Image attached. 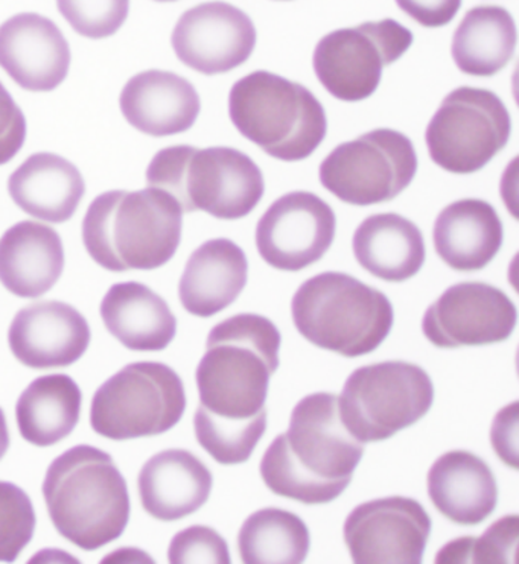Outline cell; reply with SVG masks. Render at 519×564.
Masks as SVG:
<instances>
[{"label":"cell","mask_w":519,"mask_h":564,"mask_svg":"<svg viewBox=\"0 0 519 564\" xmlns=\"http://www.w3.org/2000/svg\"><path fill=\"white\" fill-rule=\"evenodd\" d=\"M282 336L277 324L257 314H239L207 336L197 367L199 406L195 437L215 462H249L267 431L266 402L279 367Z\"/></svg>","instance_id":"cell-1"},{"label":"cell","mask_w":519,"mask_h":564,"mask_svg":"<svg viewBox=\"0 0 519 564\" xmlns=\"http://www.w3.org/2000/svg\"><path fill=\"white\" fill-rule=\"evenodd\" d=\"M365 455V444L347 431L338 398L315 393L291 412L289 431L263 454L262 481L274 495L305 506L340 498Z\"/></svg>","instance_id":"cell-2"},{"label":"cell","mask_w":519,"mask_h":564,"mask_svg":"<svg viewBox=\"0 0 519 564\" xmlns=\"http://www.w3.org/2000/svg\"><path fill=\"white\" fill-rule=\"evenodd\" d=\"M182 227V207L167 192L110 191L95 198L84 216L83 242L106 270L150 271L174 258Z\"/></svg>","instance_id":"cell-3"},{"label":"cell","mask_w":519,"mask_h":564,"mask_svg":"<svg viewBox=\"0 0 519 564\" xmlns=\"http://www.w3.org/2000/svg\"><path fill=\"white\" fill-rule=\"evenodd\" d=\"M43 496L55 530L84 551L121 538L130 520L126 479L109 454L87 444L51 463Z\"/></svg>","instance_id":"cell-4"},{"label":"cell","mask_w":519,"mask_h":564,"mask_svg":"<svg viewBox=\"0 0 519 564\" xmlns=\"http://www.w3.org/2000/svg\"><path fill=\"white\" fill-rule=\"evenodd\" d=\"M291 315L306 341L346 358L377 350L394 319L386 294L335 271L306 280L294 294Z\"/></svg>","instance_id":"cell-5"},{"label":"cell","mask_w":519,"mask_h":564,"mask_svg":"<svg viewBox=\"0 0 519 564\" xmlns=\"http://www.w3.org/2000/svg\"><path fill=\"white\" fill-rule=\"evenodd\" d=\"M147 183L173 195L186 214L203 210L227 221L250 215L266 192L257 163L227 147L165 148L151 160Z\"/></svg>","instance_id":"cell-6"},{"label":"cell","mask_w":519,"mask_h":564,"mask_svg":"<svg viewBox=\"0 0 519 564\" xmlns=\"http://www.w3.org/2000/svg\"><path fill=\"white\" fill-rule=\"evenodd\" d=\"M230 121L244 138L282 162H301L326 138V111L302 84L267 70L234 84Z\"/></svg>","instance_id":"cell-7"},{"label":"cell","mask_w":519,"mask_h":564,"mask_svg":"<svg viewBox=\"0 0 519 564\" xmlns=\"http://www.w3.org/2000/svg\"><path fill=\"white\" fill-rule=\"evenodd\" d=\"M185 410V386L173 368L134 362L99 387L91 400L90 425L116 442L154 437L173 430Z\"/></svg>","instance_id":"cell-8"},{"label":"cell","mask_w":519,"mask_h":564,"mask_svg":"<svg viewBox=\"0 0 519 564\" xmlns=\"http://www.w3.org/2000/svg\"><path fill=\"white\" fill-rule=\"evenodd\" d=\"M434 386L414 364L387 361L357 368L338 398L347 431L358 442H385L429 414Z\"/></svg>","instance_id":"cell-9"},{"label":"cell","mask_w":519,"mask_h":564,"mask_svg":"<svg viewBox=\"0 0 519 564\" xmlns=\"http://www.w3.org/2000/svg\"><path fill=\"white\" fill-rule=\"evenodd\" d=\"M512 119L500 96L458 87L443 99L425 133L431 160L451 174L483 170L509 143Z\"/></svg>","instance_id":"cell-10"},{"label":"cell","mask_w":519,"mask_h":564,"mask_svg":"<svg viewBox=\"0 0 519 564\" xmlns=\"http://www.w3.org/2000/svg\"><path fill=\"white\" fill-rule=\"evenodd\" d=\"M418 172V155L406 134L378 128L342 143L323 160L322 186L343 203L374 206L401 195Z\"/></svg>","instance_id":"cell-11"},{"label":"cell","mask_w":519,"mask_h":564,"mask_svg":"<svg viewBox=\"0 0 519 564\" xmlns=\"http://www.w3.org/2000/svg\"><path fill=\"white\" fill-rule=\"evenodd\" d=\"M413 40V32L393 19L329 32L315 46V77L340 101H365L377 91L385 67L398 62Z\"/></svg>","instance_id":"cell-12"},{"label":"cell","mask_w":519,"mask_h":564,"mask_svg":"<svg viewBox=\"0 0 519 564\" xmlns=\"http://www.w3.org/2000/svg\"><path fill=\"white\" fill-rule=\"evenodd\" d=\"M518 312L506 292L482 282L450 286L426 310L425 338L439 349L490 346L507 341L517 326Z\"/></svg>","instance_id":"cell-13"},{"label":"cell","mask_w":519,"mask_h":564,"mask_svg":"<svg viewBox=\"0 0 519 564\" xmlns=\"http://www.w3.org/2000/svg\"><path fill=\"white\" fill-rule=\"evenodd\" d=\"M343 534L354 563L421 564L431 519L414 499L393 496L355 507Z\"/></svg>","instance_id":"cell-14"},{"label":"cell","mask_w":519,"mask_h":564,"mask_svg":"<svg viewBox=\"0 0 519 564\" xmlns=\"http://www.w3.org/2000/svg\"><path fill=\"white\" fill-rule=\"evenodd\" d=\"M337 230L333 207L311 192L282 195L259 219L257 247L279 271L305 270L329 251Z\"/></svg>","instance_id":"cell-15"},{"label":"cell","mask_w":519,"mask_h":564,"mask_svg":"<svg viewBox=\"0 0 519 564\" xmlns=\"http://www.w3.org/2000/svg\"><path fill=\"white\" fill-rule=\"evenodd\" d=\"M171 43L180 62L210 77L237 69L251 57L257 28L239 8L206 2L179 19Z\"/></svg>","instance_id":"cell-16"},{"label":"cell","mask_w":519,"mask_h":564,"mask_svg":"<svg viewBox=\"0 0 519 564\" xmlns=\"http://www.w3.org/2000/svg\"><path fill=\"white\" fill-rule=\"evenodd\" d=\"M0 67L22 89L55 90L69 74V43L52 20L14 15L0 26Z\"/></svg>","instance_id":"cell-17"},{"label":"cell","mask_w":519,"mask_h":564,"mask_svg":"<svg viewBox=\"0 0 519 564\" xmlns=\"http://www.w3.org/2000/svg\"><path fill=\"white\" fill-rule=\"evenodd\" d=\"M90 327L75 307L40 302L20 310L8 332L15 359L30 368L69 367L90 344Z\"/></svg>","instance_id":"cell-18"},{"label":"cell","mask_w":519,"mask_h":564,"mask_svg":"<svg viewBox=\"0 0 519 564\" xmlns=\"http://www.w3.org/2000/svg\"><path fill=\"white\" fill-rule=\"evenodd\" d=\"M119 106L131 127L153 138L185 133L202 110L193 84L165 70H147L131 78Z\"/></svg>","instance_id":"cell-19"},{"label":"cell","mask_w":519,"mask_h":564,"mask_svg":"<svg viewBox=\"0 0 519 564\" xmlns=\"http://www.w3.org/2000/svg\"><path fill=\"white\" fill-rule=\"evenodd\" d=\"M210 470L182 449L163 451L143 464L139 496L143 510L162 522H174L205 506L212 491Z\"/></svg>","instance_id":"cell-20"},{"label":"cell","mask_w":519,"mask_h":564,"mask_svg":"<svg viewBox=\"0 0 519 564\" xmlns=\"http://www.w3.org/2000/svg\"><path fill=\"white\" fill-rule=\"evenodd\" d=\"M247 278L249 262L242 248L230 239H210L187 260L179 283L180 302L195 317H214L239 297Z\"/></svg>","instance_id":"cell-21"},{"label":"cell","mask_w":519,"mask_h":564,"mask_svg":"<svg viewBox=\"0 0 519 564\" xmlns=\"http://www.w3.org/2000/svg\"><path fill=\"white\" fill-rule=\"evenodd\" d=\"M65 248L45 224L22 221L0 238V283L22 299H39L58 282Z\"/></svg>","instance_id":"cell-22"},{"label":"cell","mask_w":519,"mask_h":564,"mask_svg":"<svg viewBox=\"0 0 519 564\" xmlns=\"http://www.w3.org/2000/svg\"><path fill=\"white\" fill-rule=\"evenodd\" d=\"M426 484L434 507L458 525H478L497 508V479L490 467L471 452L443 454L431 466Z\"/></svg>","instance_id":"cell-23"},{"label":"cell","mask_w":519,"mask_h":564,"mask_svg":"<svg viewBox=\"0 0 519 564\" xmlns=\"http://www.w3.org/2000/svg\"><path fill=\"white\" fill-rule=\"evenodd\" d=\"M502 223L493 204L461 199L450 204L434 223L433 242L439 258L462 273L480 271L501 250Z\"/></svg>","instance_id":"cell-24"},{"label":"cell","mask_w":519,"mask_h":564,"mask_svg":"<svg viewBox=\"0 0 519 564\" xmlns=\"http://www.w3.org/2000/svg\"><path fill=\"white\" fill-rule=\"evenodd\" d=\"M82 172L57 154L26 159L8 180V192L25 214L52 224L69 221L84 197Z\"/></svg>","instance_id":"cell-25"},{"label":"cell","mask_w":519,"mask_h":564,"mask_svg":"<svg viewBox=\"0 0 519 564\" xmlns=\"http://www.w3.org/2000/svg\"><path fill=\"white\" fill-rule=\"evenodd\" d=\"M99 312L107 330L129 350H165L177 334V319L165 300L142 283H116Z\"/></svg>","instance_id":"cell-26"},{"label":"cell","mask_w":519,"mask_h":564,"mask_svg":"<svg viewBox=\"0 0 519 564\" xmlns=\"http://www.w3.org/2000/svg\"><path fill=\"white\" fill-rule=\"evenodd\" d=\"M355 259L367 273L386 282H406L425 263L426 250L417 224L398 214L369 216L355 230Z\"/></svg>","instance_id":"cell-27"},{"label":"cell","mask_w":519,"mask_h":564,"mask_svg":"<svg viewBox=\"0 0 519 564\" xmlns=\"http://www.w3.org/2000/svg\"><path fill=\"white\" fill-rule=\"evenodd\" d=\"M82 402V390L69 376L35 379L15 406L20 435L34 446H54L69 437L78 425Z\"/></svg>","instance_id":"cell-28"},{"label":"cell","mask_w":519,"mask_h":564,"mask_svg":"<svg viewBox=\"0 0 519 564\" xmlns=\"http://www.w3.org/2000/svg\"><path fill=\"white\" fill-rule=\"evenodd\" d=\"M517 50V25L502 7L469 10L454 32L451 54L455 66L473 77H494L512 59Z\"/></svg>","instance_id":"cell-29"},{"label":"cell","mask_w":519,"mask_h":564,"mask_svg":"<svg viewBox=\"0 0 519 564\" xmlns=\"http://www.w3.org/2000/svg\"><path fill=\"white\" fill-rule=\"evenodd\" d=\"M311 546L310 530L299 516L281 508H263L247 518L238 550L247 564H299Z\"/></svg>","instance_id":"cell-30"},{"label":"cell","mask_w":519,"mask_h":564,"mask_svg":"<svg viewBox=\"0 0 519 564\" xmlns=\"http://www.w3.org/2000/svg\"><path fill=\"white\" fill-rule=\"evenodd\" d=\"M518 516L495 522L480 539H457L439 552L437 563H507L518 546Z\"/></svg>","instance_id":"cell-31"},{"label":"cell","mask_w":519,"mask_h":564,"mask_svg":"<svg viewBox=\"0 0 519 564\" xmlns=\"http://www.w3.org/2000/svg\"><path fill=\"white\" fill-rule=\"evenodd\" d=\"M34 530L30 496L13 482L0 481V562H15L33 540Z\"/></svg>","instance_id":"cell-32"},{"label":"cell","mask_w":519,"mask_h":564,"mask_svg":"<svg viewBox=\"0 0 519 564\" xmlns=\"http://www.w3.org/2000/svg\"><path fill=\"white\" fill-rule=\"evenodd\" d=\"M60 14L83 37L116 34L129 18L130 0H57Z\"/></svg>","instance_id":"cell-33"},{"label":"cell","mask_w":519,"mask_h":564,"mask_svg":"<svg viewBox=\"0 0 519 564\" xmlns=\"http://www.w3.org/2000/svg\"><path fill=\"white\" fill-rule=\"evenodd\" d=\"M167 560L173 564L231 562L227 542L209 527L195 525L180 531L171 540Z\"/></svg>","instance_id":"cell-34"},{"label":"cell","mask_w":519,"mask_h":564,"mask_svg":"<svg viewBox=\"0 0 519 564\" xmlns=\"http://www.w3.org/2000/svg\"><path fill=\"white\" fill-rule=\"evenodd\" d=\"M26 139V119L13 96L0 83V166L22 150Z\"/></svg>","instance_id":"cell-35"},{"label":"cell","mask_w":519,"mask_h":564,"mask_svg":"<svg viewBox=\"0 0 519 564\" xmlns=\"http://www.w3.org/2000/svg\"><path fill=\"white\" fill-rule=\"evenodd\" d=\"M398 7L425 28H442L453 22L462 0H397Z\"/></svg>","instance_id":"cell-36"},{"label":"cell","mask_w":519,"mask_h":564,"mask_svg":"<svg viewBox=\"0 0 519 564\" xmlns=\"http://www.w3.org/2000/svg\"><path fill=\"white\" fill-rule=\"evenodd\" d=\"M517 408L518 403L513 402L512 405L506 406L505 410L498 412L497 419L494 420L493 434H490L494 449L500 455L502 462L509 464L513 469H517V451L512 449L509 440L517 443V438H510V435H517V431H512V434H510L507 431V426H509L510 420L518 414Z\"/></svg>","instance_id":"cell-37"},{"label":"cell","mask_w":519,"mask_h":564,"mask_svg":"<svg viewBox=\"0 0 519 564\" xmlns=\"http://www.w3.org/2000/svg\"><path fill=\"white\" fill-rule=\"evenodd\" d=\"M8 447H10V432H8L6 414L0 408V459L6 457Z\"/></svg>","instance_id":"cell-38"},{"label":"cell","mask_w":519,"mask_h":564,"mask_svg":"<svg viewBox=\"0 0 519 564\" xmlns=\"http://www.w3.org/2000/svg\"><path fill=\"white\" fill-rule=\"evenodd\" d=\"M155 2H175V0H155Z\"/></svg>","instance_id":"cell-39"}]
</instances>
